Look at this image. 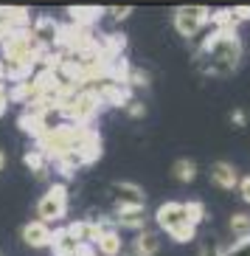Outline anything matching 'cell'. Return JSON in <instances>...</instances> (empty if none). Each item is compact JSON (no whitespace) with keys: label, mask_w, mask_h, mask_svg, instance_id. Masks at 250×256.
Returning <instances> with one entry per match:
<instances>
[{"label":"cell","mask_w":250,"mask_h":256,"mask_svg":"<svg viewBox=\"0 0 250 256\" xmlns=\"http://www.w3.org/2000/svg\"><path fill=\"white\" fill-rule=\"evenodd\" d=\"M245 56V46L236 31H217L203 40L200 51L194 54V68L205 76H231L236 74Z\"/></svg>","instance_id":"obj_1"},{"label":"cell","mask_w":250,"mask_h":256,"mask_svg":"<svg viewBox=\"0 0 250 256\" xmlns=\"http://www.w3.org/2000/svg\"><path fill=\"white\" fill-rule=\"evenodd\" d=\"M42 51L34 42V37L25 31H17L11 37L0 40V65H3V82H25L31 76V68L39 62Z\"/></svg>","instance_id":"obj_2"},{"label":"cell","mask_w":250,"mask_h":256,"mask_svg":"<svg viewBox=\"0 0 250 256\" xmlns=\"http://www.w3.org/2000/svg\"><path fill=\"white\" fill-rule=\"evenodd\" d=\"M96 136L93 127H76V124H56L51 127L42 138H37V150L48 160H56L68 152H79L84 144Z\"/></svg>","instance_id":"obj_3"},{"label":"cell","mask_w":250,"mask_h":256,"mask_svg":"<svg viewBox=\"0 0 250 256\" xmlns=\"http://www.w3.org/2000/svg\"><path fill=\"white\" fill-rule=\"evenodd\" d=\"M155 222L160 226V231H166L175 242H191L197 236V228L189 222L186 208H183L180 200H166V203H160L158 211H155Z\"/></svg>","instance_id":"obj_4"},{"label":"cell","mask_w":250,"mask_h":256,"mask_svg":"<svg viewBox=\"0 0 250 256\" xmlns=\"http://www.w3.org/2000/svg\"><path fill=\"white\" fill-rule=\"evenodd\" d=\"M65 211H68V188L65 183H51V188L37 200V220L45 226H53L65 217Z\"/></svg>","instance_id":"obj_5"},{"label":"cell","mask_w":250,"mask_h":256,"mask_svg":"<svg viewBox=\"0 0 250 256\" xmlns=\"http://www.w3.org/2000/svg\"><path fill=\"white\" fill-rule=\"evenodd\" d=\"M208 17H211V12L205 6H177L175 14H172V23H175L180 37L191 40L208 26Z\"/></svg>","instance_id":"obj_6"},{"label":"cell","mask_w":250,"mask_h":256,"mask_svg":"<svg viewBox=\"0 0 250 256\" xmlns=\"http://www.w3.org/2000/svg\"><path fill=\"white\" fill-rule=\"evenodd\" d=\"M87 90H93L96 96L101 98V104H110V107H127L129 102H132V90H129L124 82H118V79H113V76H101V79H96V82L84 84Z\"/></svg>","instance_id":"obj_7"},{"label":"cell","mask_w":250,"mask_h":256,"mask_svg":"<svg viewBox=\"0 0 250 256\" xmlns=\"http://www.w3.org/2000/svg\"><path fill=\"white\" fill-rule=\"evenodd\" d=\"M28 34L34 37V42L39 46V51H53V48H59L62 23L59 20H53L51 14H42V17H37V20L28 26Z\"/></svg>","instance_id":"obj_8"},{"label":"cell","mask_w":250,"mask_h":256,"mask_svg":"<svg viewBox=\"0 0 250 256\" xmlns=\"http://www.w3.org/2000/svg\"><path fill=\"white\" fill-rule=\"evenodd\" d=\"M110 200L115 203V208H144L146 194L138 183L124 180V183H113L110 186Z\"/></svg>","instance_id":"obj_9"},{"label":"cell","mask_w":250,"mask_h":256,"mask_svg":"<svg viewBox=\"0 0 250 256\" xmlns=\"http://www.w3.org/2000/svg\"><path fill=\"white\" fill-rule=\"evenodd\" d=\"M31 26V14L23 6H0V40L11 37Z\"/></svg>","instance_id":"obj_10"},{"label":"cell","mask_w":250,"mask_h":256,"mask_svg":"<svg viewBox=\"0 0 250 256\" xmlns=\"http://www.w3.org/2000/svg\"><path fill=\"white\" fill-rule=\"evenodd\" d=\"M146 220H149V214H146V208H115L113 214H110V222L115 226L127 228V231H144L146 228Z\"/></svg>","instance_id":"obj_11"},{"label":"cell","mask_w":250,"mask_h":256,"mask_svg":"<svg viewBox=\"0 0 250 256\" xmlns=\"http://www.w3.org/2000/svg\"><path fill=\"white\" fill-rule=\"evenodd\" d=\"M208 178H211V183L217 188H222V192H234L236 183H239V172H236V166L228 164V160H217V164L211 166Z\"/></svg>","instance_id":"obj_12"},{"label":"cell","mask_w":250,"mask_h":256,"mask_svg":"<svg viewBox=\"0 0 250 256\" xmlns=\"http://www.w3.org/2000/svg\"><path fill=\"white\" fill-rule=\"evenodd\" d=\"M51 234H53L51 226L39 222V220H31V222L23 226L20 236H23V242L28 248H48V245H51Z\"/></svg>","instance_id":"obj_13"},{"label":"cell","mask_w":250,"mask_h":256,"mask_svg":"<svg viewBox=\"0 0 250 256\" xmlns=\"http://www.w3.org/2000/svg\"><path fill=\"white\" fill-rule=\"evenodd\" d=\"M93 250L101 256H121L124 240H121V234H118V228H104L96 236V242H93Z\"/></svg>","instance_id":"obj_14"},{"label":"cell","mask_w":250,"mask_h":256,"mask_svg":"<svg viewBox=\"0 0 250 256\" xmlns=\"http://www.w3.org/2000/svg\"><path fill=\"white\" fill-rule=\"evenodd\" d=\"M129 250L132 254L129 256H158L160 254V236L155 231H138L135 240H132V245H129Z\"/></svg>","instance_id":"obj_15"},{"label":"cell","mask_w":250,"mask_h":256,"mask_svg":"<svg viewBox=\"0 0 250 256\" xmlns=\"http://www.w3.org/2000/svg\"><path fill=\"white\" fill-rule=\"evenodd\" d=\"M51 248L56 256H76L82 245L68 234V228H56V231L51 234Z\"/></svg>","instance_id":"obj_16"},{"label":"cell","mask_w":250,"mask_h":256,"mask_svg":"<svg viewBox=\"0 0 250 256\" xmlns=\"http://www.w3.org/2000/svg\"><path fill=\"white\" fill-rule=\"evenodd\" d=\"M104 8L99 6H70L68 8V17L73 20V26H82V28H90L96 20H101Z\"/></svg>","instance_id":"obj_17"},{"label":"cell","mask_w":250,"mask_h":256,"mask_svg":"<svg viewBox=\"0 0 250 256\" xmlns=\"http://www.w3.org/2000/svg\"><path fill=\"white\" fill-rule=\"evenodd\" d=\"M248 231H250V217L248 211H239L231 217V234H234V250L248 245Z\"/></svg>","instance_id":"obj_18"},{"label":"cell","mask_w":250,"mask_h":256,"mask_svg":"<svg viewBox=\"0 0 250 256\" xmlns=\"http://www.w3.org/2000/svg\"><path fill=\"white\" fill-rule=\"evenodd\" d=\"M25 169H28L31 174H37V178H48V166H51V160L42 155L39 150H31L25 152V158H23Z\"/></svg>","instance_id":"obj_19"},{"label":"cell","mask_w":250,"mask_h":256,"mask_svg":"<svg viewBox=\"0 0 250 256\" xmlns=\"http://www.w3.org/2000/svg\"><path fill=\"white\" fill-rule=\"evenodd\" d=\"M172 178H175L177 183H191L197 178V164L191 158H177L175 164H172Z\"/></svg>","instance_id":"obj_20"},{"label":"cell","mask_w":250,"mask_h":256,"mask_svg":"<svg viewBox=\"0 0 250 256\" xmlns=\"http://www.w3.org/2000/svg\"><path fill=\"white\" fill-rule=\"evenodd\" d=\"M183 208H186V217H189V222L194 228H197L200 222H205V220H208V211H205L203 200H186V203H183Z\"/></svg>","instance_id":"obj_21"},{"label":"cell","mask_w":250,"mask_h":256,"mask_svg":"<svg viewBox=\"0 0 250 256\" xmlns=\"http://www.w3.org/2000/svg\"><path fill=\"white\" fill-rule=\"evenodd\" d=\"M34 90H31V82H14L11 84V90H8V102H17V104H28Z\"/></svg>","instance_id":"obj_22"},{"label":"cell","mask_w":250,"mask_h":256,"mask_svg":"<svg viewBox=\"0 0 250 256\" xmlns=\"http://www.w3.org/2000/svg\"><path fill=\"white\" fill-rule=\"evenodd\" d=\"M127 88H129V90H135V88H149V74H146L144 68H129Z\"/></svg>","instance_id":"obj_23"},{"label":"cell","mask_w":250,"mask_h":256,"mask_svg":"<svg viewBox=\"0 0 250 256\" xmlns=\"http://www.w3.org/2000/svg\"><path fill=\"white\" fill-rule=\"evenodd\" d=\"M197 256H228V254H225V248H222L214 236H205L203 245H200V254Z\"/></svg>","instance_id":"obj_24"},{"label":"cell","mask_w":250,"mask_h":256,"mask_svg":"<svg viewBox=\"0 0 250 256\" xmlns=\"http://www.w3.org/2000/svg\"><path fill=\"white\" fill-rule=\"evenodd\" d=\"M124 110H127L129 118H135V121H141V118L146 116V104H144V102H138V98H132V102L124 107Z\"/></svg>","instance_id":"obj_25"},{"label":"cell","mask_w":250,"mask_h":256,"mask_svg":"<svg viewBox=\"0 0 250 256\" xmlns=\"http://www.w3.org/2000/svg\"><path fill=\"white\" fill-rule=\"evenodd\" d=\"M107 14L113 17L115 23H121V20H127V17L132 14V6H110L107 8Z\"/></svg>","instance_id":"obj_26"},{"label":"cell","mask_w":250,"mask_h":256,"mask_svg":"<svg viewBox=\"0 0 250 256\" xmlns=\"http://www.w3.org/2000/svg\"><path fill=\"white\" fill-rule=\"evenodd\" d=\"M236 192H239V197H242V203H250V178H248V174H239Z\"/></svg>","instance_id":"obj_27"},{"label":"cell","mask_w":250,"mask_h":256,"mask_svg":"<svg viewBox=\"0 0 250 256\" xmlns=\"http://www.w3.org/2000/svg\"><path fill=\"white\" fill-rule=\"evenodd\" d=\"M231 121H234L236 127H245V124H248V110H242V107L234 110V113H231Z\"/></svg>","instance_id":"obj_28"},{"label":"cell","mask_w":250,"mask_h":256,"mask_svg":"<svg viewBox=\"0 0 250 256\" xmlns=\"http://www.w3.org/2000/svg\"><path fill=\"white\" fill-rule=\"evenodd\" d=\"M8 107V90H6V82H0V116L6 113Z\"/></svg>","instance_id":"obj_29"},{"label":"cell","mask_w":250,"mask_h":256,"mask_svg":"<svg viewBox=\"0 0 250 256\" xmlns=\"http://www.w3.org/2000/svg\"><path fill=\"white\" fill-rule=\"evenodd\" d=\"M231 14H234V20H239V23H245L248 20V6H236V8H231Z\"/></svg>","instance_id":"obj_30"},{"label":"cell","mask_w":250,"mask_h":256,"mask_svg":"<svg viewBox=\"0 0 250 256\" xmlns=\"http://www.w3.org/2000/svg\"><path fill=\"white\" fill-rule=\"evenodd\" d=\"M3 169H6V152L0 150V172H3Z\"/></svg>","instance_id":"obj_31"},{"label":"cell","mask_w":250,"mask_h":256,"mask_svg":"<svg viewBox=\"0 0 250 256\" xmlns=\"http://www.w3.org/2000/svg\"><path fill=\"white\" fill-rule=\"evenodd\" d=\"M127 256H129V254H127Z\"/></svg>","instance_id":"obj_32"}]
</instances>
